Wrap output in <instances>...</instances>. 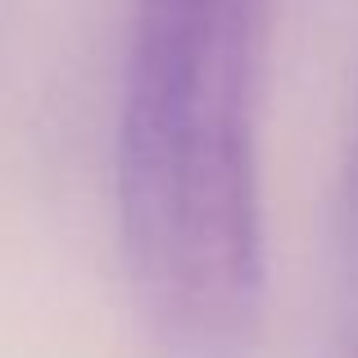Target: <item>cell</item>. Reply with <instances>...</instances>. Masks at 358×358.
<instances>
[{
	"label": "cell",
	"instance_id": "obj_2",
	"mask_svg": "<svg viewBox=\"0 0 358 358\" xmlns=\"http://www.w3.org/2000/svg\"><path fill=\"white\" fill-rule=\"evenodd\" d=\"M345 218H350V236L358 245V136L350 150V173H345Z\"/></svg>",
	"mask_w": 358,
	"mask_h": 358
},
{
	"label": "cell",
	"instance_id": "obj_1",
	"mask_svg": "<svg viewBox=\"0 0 358 358\" xmlns=\"http://www.w3.org/2000/svg\"><path fill=\"white\" fill-rule=\"evenodd\" d=\"M277 0H136L118 109V218L150 313L204 354L263 304L259 122Z\"/></svg>",
	"mask_w": 358,
	"mask_h": 358
}]
</instances>
